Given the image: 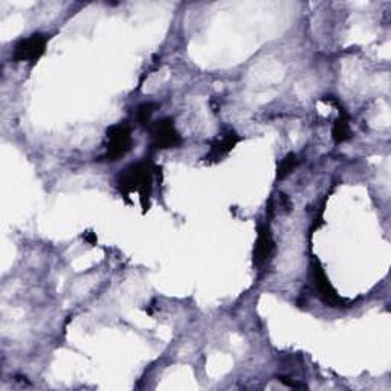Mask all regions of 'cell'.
Returning a JSON list of instances; mask_svg holds the SVG:
<instances>
[{"instance_id":"6da1fadb","label":"cell","mask_w":391,"mask_h":391,"mask_svg":"<svg viewBox=\"0 0 391 391\" xmlns=\"http://www.w3.org/2000/svg\"><path fill=\"white\" fill-rule=\"evenodd\" d=\"M118 187L121 193H136L149 197L151 193V165L147 161L138 162L125 168L118 177Z\"/></svg>"},{"instance_id":"7a4b0ae2","label":"cell","mask_w":391,"mask_h":391,"mask_svg":"<svg viewBox=\"0 0 391 391\" xmlns=\"http://www.w3.org/2000/svg\"><path fill=\"white\" fill-rule=\"evenodd\" d=\"M134 139L127 124H115L108 131V145H105V157L109 161H118L125 156L131 149Z\"/></svg>"},{"instance_id":"3957f363","label":"cell","mask_w":391,"mask_h":391,"mask_svg":"<svg viewBox=\"0 0 391 391\" xmlns=\"http://www.w3.org/2000/svg\"><path fill=\"white\" fill-rule=\"evenodd\" d=\"M48 34H32L26 38H22L14 46V57L16 62H31L34 63L45 54L46 46L49 42Z\"/></svg>"},{"instance_id":"277c9868","label":"cell","mask_w":391,"mask_h":391,"mask_svg":"<svg viewBox=\"0 0 391 391\" xmlns=\"http://www.w3.org/2000/svg\"><path fill=\"white\" fill-rule=\"evenodd\" d=\"M151 141L155 149H175L181 145L182 138L171 119H161L151 129Z\"/></svg>"},{"instance_id":"5b68a950","label":"cell","mask_w":391,"mask_h":391,"mask_svg":"<svg viewBox=\"0 0 391 391\" xmlns=\"http://www.w3.org/2000/svg\"><path fill=\"white\" fill-rule=\"evenodd\" d=\"M275 255V242L269 227H262L255 243V263L258 266L270 263Z\"/></svg>"},{"instance_id":"8992f818","label":"cell","mask_w":391,"mask_h":391,"mask_svg":"<svg viewBox=\"0 0 391 391\" xmlns=\"http://www.w3.org/2000/svg\"><path fill=\"white\" fill-rule=\"evenodd\" d=\"M314 281L318 294H320V297L323 298V301H326L327 304H330V306H336V304H340L342 301L340 295L336 294V290L332 288L330 281H327L326 274H324L318 266L314 268Z\"/></svg>"},{"instance_id":"52a82bcc","label":"cell","mask_w":391,"mask_h":391,"mask_svg":"<svg viewBox=\"0 0 391 391\" xmlns=\"http://www.w3.org/2000/svg\"><path fill=\"white\" fill-rule=\"evenodd\" d=\"M238 142V136L234 131H228L222 136H218L216 141L211 144V150L207 156V159H213V161H220L222 157L227 156L231 150L236 147V144Z\"/></svg>"},{"instance_id":"ba28073f","label":"cell","mask_w":391,"mask_h":391,"mask_svg":"<svg viewBox=\"0 0 391 391\" xmlns=\"http://www.w3.org/2000/svg\"><path fill=\"white\" fill-rule=\"evenodd\" d=\"M338 109H340V116L333 125V139L336 142H344L350 138V119L346 109L341 105H338Z\"/></svg>"},{"instance_id":"9c48e42d","label":"cell","mask_w":391,"mask_h":391,"mask_svg":"<svg viewBox=\"0 0 391 391\" xmlns=\"http://www.w3.org/2000/svg\"><path fill=\"white\" fill-rule=\"evenodd\" d=\"M297 164H298L297 155L289 153V155H288L286 157H284L283 161L280 162V167H278V171H277L278 179L286 177V176L290 173V171H294V168L297 167Z\"/></svg>"},{"instance_id":"30bf717a","label":"cell","mask_w":391,"mask_h":391,"mask_svg":"<svg viewBox=\"0 0 391 391\" xmlns=\"http://www.w3.org/2000/svg\"><path fill=\"white\" fill-rule=\"evenodd\" d=\"M153 108H155L153 104H142L141 108H139L138 112H136L138 121L141 123V124H147L150 121V116L153 115V112H155Z\"/></svg>"}]
</instances>
